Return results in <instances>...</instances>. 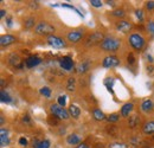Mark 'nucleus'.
Wrapping results in <instances>:
<instances>
[{
	"mask_svg": "<svg viewBox=\"0 0 154 148\" xmlns=\"http://www.w3.org/2000/svg\"><path fill=\"white\" fill-rule=\"evenodd\" d=\"M100 46L106 52H116L121 48V42L115 37H106L100 44Z\"/></svg>",
	"mask_w": 154,
	"mask_h": 148,
	"instance_id": "obj_1",
	"label": "nucleus"
},
{
	"mask_svg": "<svg viewBox=\"0 0 154 148\" xmlns=\"http://www.w3.org/2000/svg\"><path fill=\"white\" fill-rule=\"evenodd\" d=\"M56 29L48 21H39L38 24L36 25L35 27V32L37 35H40V36H52L55 33Z\"/></svg>",
	"mask_w": 154,
	"mask_h": 148,
	"instance_id": "obj_2",
	"label": "nucleus"
},
{
	"mask_svg": "<svg viewBox=\"0 0 154 148\" xmlns=\"http://www.w3.org/2000/svg\"><path fill=\"white\" fill-rule=\"evenodd\" d=\"M128 42H129L131 46H132L134 50H137V51H141V50L143 49L145 44H146L145 38L142 37L141 35H139V33H133V35H131Z\"/></svg>",
	"mask_w": 154,
	"mask_h": 148,
	"instance_id": "obj_3",
	"label": "nucleus"
},
{
	"mask_svg": "<svg viewBox=\"0 0 154 148\" xmlns=\"http://www.w3.org/2000/svg\"><path fill=\"white\" fill-rule=\"evenodd\" d=\"M50 110H51V114L57 116L59 120H69L70 119L69 111L66 110L64 107H60L59 104H52L50 107Z\"/></svg>",
	"mask_w": 154,
	"mask_h": 148,
	"instance_id": "obj_4",
	"label": "nucleus"
},
{
	"mask_svg": "<svg viewBox=\"0 0 154 148\" xmlns=\"http://www.w3.org/2000/svg\"><path fill=\"white\" fill-rule=\"evenodd\" d=\"M46 42H48L49 45H51V46H54L56 49H62V48H65L66 46V43L60 37H57L55 35L49 36V37L46 38Z\"/></svg>",
	"mask_w": 154,
	"mask_h": 148,
	"instance_id": "obj_5",
	"label": "nucleus"
},
{
	"mask_svg": "<svg viewBox=\"0 0 154 148\" xmlns=\"http://www.w3.org/2000/svg\"><path fill=\"white\" fill-rule=\"evenodd\" d=\"M120 64V59L116 56H107L103 60H102V66L106 69H112L115 68Z\"/></svg>",
	"mask_w": 154,
	"mask_h": 148,
	"instance_id": "obj_6",
	"label": "nucleus"
},
{
	"mask_svg": "<svg viewBox=\"0 0 154 148\" xmlns=\"http://www.w3.org/2000/svg\"><path fill=\"white\" fill-rule=\"evenodd\" d=\"M59 65H60V68H62L63 70H65V71H71V70L74 69V60H72L71 57L64 56V57H62V58L59 59Z\"/></svg>",
	"mask_w": 154,
	"mask_h": 148,
	"instance_id": "obj_7",
	"label": "nucleus"
},
{
	"mask_svg": "<svg viewBox=\"0 0 154 148\" xmlns=\"http://www.w3.org/2000/svg\"><path fill=\"white\" fill-rule=\"evenodd\" d=\"M116 29H117V31H120L122 33H128L133 29V25L127 20H119L116 23Z\"/></svg>",
	"mask_w": 154,
	"mask_h": 148,
	"instance_id": "obj_8",
	"label": "nucleus"
},
{
	"mask_svg": "<svg viewBox=\"0 0 154 148\" xmlns=\"http://www.w3.org/2000/svg\"><path fill=\"white\" fill-rule=\"evenodd\" d=\"M83 36H84L83 31H81V30H74V31H70V32L68 33L66 38H68L69 42L76 44V43H78V42L83 38Z\"/></svg>",
	"mask_w": 154,
	"mask_h": 148,
	"instance_id": "obj_9",
	"label": "nucleus"
},
{
	"mask_svg": "<svg viewBox=\"0 0 154 148\" xmlns=\"http://www.w3.org/2000/svg\"><path fill=\"white\" fill-rule=\"evenodd\" d=\"M42 63V59L39 58L38 56H30V57H27L26 59H25V65H26V68H29V69H32V68H35V66H37L38 64Z\"/></svg>",
	"mask_w": 154,
	"mask_h": 148,
	"instance_id": "obj_10",
	"label": "nucleus"
},
{
	"mask_svg": "<svg viewBox=\"0 0 154 148\" xmlns=\"http://www.w3.org/2000/svg\"><path fill=\"white\" fill-rule=\"evenodd\" d=\"M14 42H17V38L12 35H4L0 37V44L1 46H8L11 44H13Z\"/></svg>",
	"mask_w": 154,
	"mask_h": 148,
	"instance_id": "obj_11",
	"label": "nucleus"
},
{
	"mask_svg": "<svg viewBox=\"0 0 154 148\" xmlns=\"http://www.w3.org/2000/svg\"><path fill=\"white\" fill-rule=\"evenodd\" d=\"M104 38L102 36V33H100V32H94L91 36H89L88 38V43H87V45H94V44H97V43H102V40H103Z\"/></svg>",
	"mask_w": 154,
	"mask_h": 148,
	"instance_id": "obj_12",
	"label": "nucleus"
},
{
	"mask_svg": "<svg viewBox=\"0 0 154 148\" xmlns=\"http://www.w3.org/2000/svg\"><path fill=\"white\" fill-rule=\"evenodd\" d=\"M10 143V136H8V130L5 128L0 129V146L5 147Z\"/></svg>",
	"mask_w": 154,
	"mask_h": 148,
	"instance_id": "obj_13",
	"label": "nucleus"
},
{
	"mask_svg": "<svg viewBox=\"0 0 154 148\" xmlns=\"http://www.w3.org/2000/svg\"><path fill=\"white\" fill-rule=\"evenodd\" d=\"M133 109H134V104L133 103H131V102L125 103L122 106V108H121V116L122 117H128L131 115V113L133 111Z\"/></svg>",
	"mask_w": 154,
	"mask_h": 148,
	"instance_id": "obj_14",
	"label": "nucleus"
},
{
	"mask_svg": "<svg viewBox=\"0 0 154 148\" xmlns=\"http://www.w3.org/2000/svg\"><path fill=\"white\" fill-rule=\"evenodd\" d=\"M154 109V102L151 98H146L142 103H141V110L143 113H149Z\"/></svg>",
	"mask_w": 154,
	"mask_h": 148,
	"instance_id": "obj_15",
	"label": "nucleus"
},
{
	"mask_svg": "<svg viewBox=\"0 0 154 148\" xmlns=\"http://www.w3.org/2000/svg\"><path fill=\"white\" fill-rule=\"evenodd\" d=\"M142 131L146 135H152L154 134V121H147L142 125Z\"/></svg>",
	"mask_w": 154,
	"mask_h": 148,
	"instance_id": "obj_16",
	"label": "nucleus"
},
{
	"mask_svg": "<svg viewBox=\"0 0 154 148\" xmlns=\"http://www.w3.org/2000/svg\"><path fill=\"white\" fill-rule=\"evenodd\" d=\"M66 142L70 145V146H78L81 143V137L77 135V134H70L68 135L66 137Z\"/></svg>",
	"mask_w": 154,
	"mask_h": 148,
	"instance_id": "obj_17",
	"label": "nucleus"
},
{
	"mask_svg": "<svg viewBox=\"0 0 154 148\" xmlns=\"http://www.w3.org/2000/svg\"><path fill=\"white\" fill-rule=\"evenodd\" d=\"M89 69H90V63H89L88 60H84V62H82V63H79V64L77 65L76 71L78 74H85Z\"/></svg>",
	"mask_w": 154,
	"mask_h": 148,
	"instance_id": "obj_18",
	"label": "nucleus"
},
{
	"mask_svg": "<svg viewBox=\"0 0 154 148\" xmlns=\"http://www.w3.org/2000/svg\"><path fill=\"white\" fill-rule=\"evenodd\" d=\"M69 114H70V116L71 117H74V119H78L79 117V115H81V108L77 106V104H71L70 107H69Z\"/></svg>",
	"mask_w": 154,
	"mask_h": 148,
	"instance_id": "obj_19",
	"label": "nucleus"
},
{
	"mask_svg": "<svg viewBox=\"0 0 154 148\" xmlns=\"http://www.w3.org/2000/svg\"><path fill=\"white\" fill-rule=\"evenodd\" d=\"M93 116L96 121H103V120H107V116L104 115V113L101 110V109H94L93 110Z\"/></svg>",
	"mask_w": 154,
	"mask_h": 148,
	"instance_id": "obj_20",
	"label": "nucleus"
},
{
	"mask_svg": "<svg viewBox=\"0 0 154 148\" xmlns=\"http://www.w3.org/2000/svg\"><path fill=\"white\" fill-rule=\"evenodd\" d=\"M8 63H10L11 65H13V66H20L21 60H20L19 56L11 55V56H10V58H8Z\"/></svg>",
	"mask_w": 154,
	"mask_h": 148,
	"instance_id": "obj_21",
	"label": "nucleus"
},
{
	"mask_svg": "<svg viewBox=\"0 0 154 148\" xmlns=\"http://www.w3.org/2000/svg\"><path fill=\"white\" fill-rule=\"evenodd\" d=\"M0 100H1L2 103H11V102H12L11 96L8 95L7 91H5V90H1V91H0Z\"/></svg>",
	"mask_w": 154,
	"mask_h": 148,
	"instance_id": "obj_22",
	"label": "nucleus"
},
{
	"mask_svg": "<svg viewBox=\"0 0 154 148\" xmlns=\"http://www.w3.org/2000/svg\"><path fill=\"white\" fill-rule=\"evenodd\" d=\"M66 89H68L69 91H75V89H76V79H75L74 77H70V78L68 79Z\"/></svg>",
	"mask_w": 154,
	"mask_h": 148,
	"instance_id": "obj_23",
	"label": "nucleus"
},
{
	"mask_svg": "<svg viewBox=\"0 0 154 148\" xmlns=\"http://www.w3.org/2000/svg\"><path fill=\"white\" fill-rule=\"evenodd\" d=\"M113 84H114V78H106L104 79V85L107 87V89H108V91L112 94H114V90H113Z\"/></svg>",
	"mask_w": 154,
	"mask_h": 148,
	"instance_id": "obj_24",
	"label": "nucleus"
},
{
	"mask_svg": "<svg viewBox=\"0 0 154 148\" xmlns=\"http://www.w3.org/2000/svg\"><path fill=\"white\" fill-rule=\"evenodd\" d=\"M119 120H120V114H117V113H113V114L107 116V121L109 123H115Z\"/></svg>",
	"mask_w": 154,
	"mask_h": 148,
	"instance_id": "obj_25",
	"label": "nucleus"
},
{
	"mask_svg": "<svg viewBox=\"0 0 154 148\" xmlns=\"http://www.w3.org/2000/svg\"><path fill=\"white\" fill-rule=\"evenodd\" d=\"M139 122H140L139 116H137V115H134V116L129 117V122H128V125H129L131 128H135V127L139 125Z\"/></svg>",
	"mask_w": 154,
	"mask_h": 148,
	"instance_id": "obj_26",
	"label": "nucleus"
},
{
	"mask_svg": "<svg viewBox=\"0 0 154 148\" xmlns=\"http://www.w3.org/2000/svg\"><path fill=\"white\" fill-rule=\"evenodd\" d=\"M109 148H129V146L125 142H120V141H116V142H112L109 143Z\"/></svg>",
	"mask_w": 154,
	"mask_h": 148,
	"instance_id": "obj_27",
	"label": "nucleus"
},
{
	"mask_svg": "<svg viewBox=\"0 0 154 148\" xmlns=\"http://www.w3.org/2000/svg\"><path fill=\"white\" fill-rule=\"evenodd\" d=\"M35 24H36V20H35V18L30 17V18H27L26 20H25L24 26H25L26 29H32V27H36V26H35Z\"/></svg>",
	"mask_w": 154,
	"mask_h": 148,
	"instance_id": "obj_28",
	"label": "nucleus"
},
{
	"mask_svg": "<svg viewBox=\"0 0 154 148\" xmlns=\"http://www.w3.org/2000/svg\"><path fill=\"white\" fill-rule=\"evenodd\" d=\"M48 122H49L50 126H57L58 123H59V119H58L57 116H55V115L51 114V115L48 117Z\"/></svg>",
	"mask_w": 154,
	"mask_h": 148,
	"instance_id": "obj_29",
	"label": "nucleus"
},
{
	"mask_svg": "<svg viewBox=\"0 0 154 148\" xmlns=\"http://www.w3.org/2000/svg\"><path fill=\"white\" fill-rule=\"evenodd\" d=\"M39 93L42 94L44 97H50L51 96V89L49 88V87H43V88H40V90H39Z\"/></svg>",
	"mask_w": 154,
	"mask_h": 148,
	"instance_id": "obj_30",
	"label": "nucleus"
},
{
	"mask_svg": "<svg viewBox=\"0 0 154 148\" xmlns=\"http://www.w3.org/2000/svg\"><path fill=\"white\" fill-rule=\"evenodd\" d=\"M57 104H59L60 107H65L66 106V96L65 95H59L57 97Z\"/></svg>",
	"mask_w": 154,
	"mask_h": 148,
	"instance_id": "obj_31",
	"label": "nucleus"
},
{
	"mask_svg": "<svg viewBox=\"0 0 154 148\" xmlns=\"http://www.w3.org/2000/svg\"><path fill=\"white\" fill-rule=\"evenodd\" d=\"M112 14L114 16V17H117V18H123L125 16H126V13H125V11L123 10H115V11H113L112 12Z\"/></svg>",
	"mask_w": 154,
	"mask_h": 148,
	"instance_id": "obj_32",
	"label": "nucleus"
},
{
	"mask_svg": "<svg viewBox=\"0 0 154 148\" xmlns=\"http://www.w3.org/2000/svg\"><path fill=\"white\" fill-rule=\"evenodd\" d=\"M60 6H62V7H66V8H70V10H74V11H76L77 13H78V14H79L81 17H83V14H82V13H81V12H79V11L77 10L75 6H72V5H69V4H62Z\"/></svg>",
	"mask_w": 154,
	"mask_h": 148,
	"instance_id": "obj_33",
	"label": "nucleus"
},
{
	"mask_svg": "<svg viewBox=\"0 0 154 148\" xmlns=\"http://www.w3.org/2000/svg\"><path fill=\"white\" fill-rule=\"evenodd\" d=\"M147 30H148V32H149L151 35H154V21L153 20H151V21L147 23Z\"/></svg>",
	"mask_w": 154,
	"mask_h": 148,
	"instance_id": "obj_34",
	"label": "nucleus"
},
{
	"mask_svg": "<svg viewBox=\"0 0 154 148\" xmlns=\"http://www.w3.org/2000/svg\"><path fill=\"white\" fill-rule=\"evenodd\" d=\"M90 4H91V6H94V7H96V8L102 7V5H103V2H102L101 0H91Z\"/></svg>",
	"mask_w": 154,
	"mask_h": 148,
	"instance_id": "obj_35",
	"label": "nucleus"
},
{
	"mask_svg": "<svg viewBox=\"0 0 154 148\" xmlns=\"http://www.w3.org/2000/svg\"><path fill=\"white\" fill-rule=\"evenodd\" d=\"M39 148H50V141L46 140V139H45V140H42Z\"/></svg>",
	"mask_w": 154,
	"mask_h": 148,
	"instance_id": "obj_36",
	"label": "nucleus"
},
{
	"mask_svg": "<svg viewBox=\"0 0 154 148\" xmlns=\"http://www.w3.org/2000/svg\"><path fill=\"white\" fill-rule=\"evenodd\" d=\"M135 16H136V18L139 19L140 21L143 20V12H142V10H136L135 11Z\"/></svg>",
	"mask_w": 154,
	"mask_h": 148,
	"instance_id": "obj_37",
	"label": "nucleus"
},
{
	"mask_svg": "<svg viewBox=\"0 0 154 148\" xmlns=\"http://www.w3.org/2000/svg\"><path fill=\"white\" fill-rule=\"evenodd\" d=\"M127 62H128V64H131V65L135 64V57L133 54H129V55L127 56Z\"/></svg>",
	"mask_w": 154,
	"mask_h": 148,
	"instance_id": "obj_38",
	"label": "nucleus"
},
{
	"mask_svg": "<svg viewBox=\"0 0 154 148\" xmlns=\"http://www.w3.org/2000/svg\"><path fill=\"white\" fill-rule=\"evenodd\" d=\"M19 145H20V146H23V147H26V146H27V140H26L25 137H20V139H19Z\"/></svg>",
	"mask_w": 154,
	"mask_h": 148,
	"instance_id": "obj_39",
	"label": "nucleus"
},
{
	"mask_svg": "<svg viewBox=\"0 0 154 148\" xmlns=\"http://www.w3.org/2000/svg\"><path fill=\"white\" fill-rule=\"evenodd\" d=\"M146 7H147V10H154V1H147Z\"/></svg>",
	"mask_w": 154,
	"mask_h": 148,
	"instance_id": "obj_40",
	"label": "nucleus"
},
{
	"mask_svg": "<svg viewBox=\"0 0 154 148\" xmlns=\"http://www.w3.org/2000/svg\"><path fill=\"white\" fill-rule=\"evenodd\" d=\"M23 122L24 123H30L31 122V119H30V116L26 114V115H24V117H23Z\"/></svg>",
	"mask_w": 154,
	"mask_h": 148,
	"instance_id": "obj_41",
	"label": "nucleus"
},
{
	"mask_svg": "<svg viewBox=\"0 0 154 148\" xmlns=\"http://www.w3.org/2000/svg\"><path fill=\"white\" fill-rule=\"evenodd\" d=\"M39 146H40V140H35L33 141V143H32V148H39Z\"/></svg>",
	"mask_w": 154,
	"mask_h": 148,
	"instance_id": "obj_42",
	"label": "nucleus"
},
{
	"mask_svg": "<svg viewBox=\"0 0 154 148\" xmlns=\"http://www.w3.org/2000/svg\"><path fill=\"white\" fill-rule=\"evenodd\" d=\"M76 148H90V147H89L87 143H83V142H82V143H79V145H78Z\"/></svg>",
	"mask_w": 154,
	"mask_h": 148,
	"instance_id": "obj_43",
	"label": "nucleus"
},
{
	"mask_svg": "<svg viewBox=\"0 0 154 148\" xmlns=\"http://www.w3.org/2000/svg\"><path fill=\"white\" fill-rule=\"evenodd\" d=\"M6 21H7V25L11 27V26H12V18H10V17H8V18H6Z\"/></svg>",
	"mask_w": 154,
	"mask_h": 148,
	"instance_id": "obj_44",
	"label": "nucleus"
},
{
	"mask_svg": "<svg viewBox=\"0 0 154 148\" xmlns=\"http://www.w3.org/2000/svg\"><path fill=\"white\" fill-rule=\"evenodd\" d=\"M5 14H6V11H5V10H1V11H0V17H1V18H4V17H5Z\"/></svg>",
	"mask_w": 154,
	"mask_h": 148,
	"instance_id": "obj_45",
	"label": "nucleus"
},
{
	"mask_svg": "<svg viewBox=\"0 0 154 148\" xmlns=\"http://www.w3.org/2000/svg\"><path fill=\"white\" fill-rule=\"evenodd\" d=\"M147 59H148V62L153 63V58H152V56H151V55H147Z\"/></svg>",
	"mask_w": 154,
	"mask_h": 148,
	"instance_id": "obj_46",
	"label": "nucleus"
},
{
	"mask_svg": "<svg viewBox=\"0 0 154 148\" xmlns=\"http://www.w3.org/2000/svg\"><path fill=\"white\" fill-rule=\"evenodd\" d=\"M4 122H5V120H4V116L1 115L0 116V125H4Z\"/></svg>",
	"mask_w": 154,
	"mask_h": 148,
	"instance_id": "obj_47",
	"label": "nucleus"
},
{
	"mask_svg": "<svg viewBox=\"0 0 154 148\" xmlns=\"http://www.w3.org/2000/svg\"><path fill=\"white\" fill-rule=\"evenodd\" d=\"M147 70H148V71H149V72H152V71H153V68H152V66H149V68H148V66H147Z\"/></svg>",
	"mask_w": 154,
	"mask_h": 148,
	"instance_id": "obj_48",
	"label": "nucleus"
},
{
	"mask_svg": "<svg viewBox=\"0 0 154 148\" xmlns=\"http://www.w3.org/2000/svg\"><path fill=\"white\" fill-rule=\"evenodd\" d=\"M143 148H151V147H143Z\"/></svg>",
	"mask_w": 154,
	"mask_h": 148,
	"instance_id": "obj_49",
	"label": "nucleus"
}]
</instances>
